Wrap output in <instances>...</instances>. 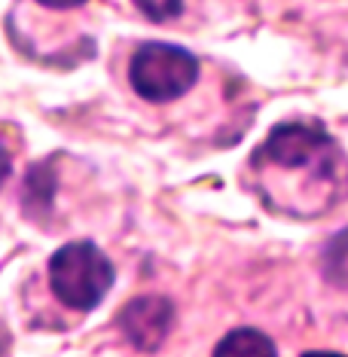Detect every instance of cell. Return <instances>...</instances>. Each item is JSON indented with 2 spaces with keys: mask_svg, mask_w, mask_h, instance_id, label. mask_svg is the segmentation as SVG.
<instances>
[{
  "mask_svg": "<svg viewBox=\"0 0 348 357\" xmlns=\"http://www.w3.org/2000/svg\"><path fill=\"white\" fill-rule=\"evenodd\" d=\"M116 269L110 257L92 241H70L50 259V287L74 312H92L110 294Z\"/></svg>",
  "mask_w": 348,
  "mask_h": 357,
  "instance_id": "obj_1",
  "label": "cell"
},
{
  "mask_svg": "<svg viewBox=\"0 0 348 357\" xmlns=\"http://www.w3.org/2000/svg\"><path fill=\"white\" fill-rule=\"evenodd\" d=\"M199 79V59L174 43H144L128 61V83L144 101L165 104L187 95Z\"/></svg>",
  "mask_w": 348,
  "mask_h": 357,
  "instance_id": "obj_2",
  "label": "cell"
},
{
  "mask_svg": "<svg viewBox=\"0 0 348 357\" xmlns=\"http://www.w3.org/2000/svg\"><path fill=\"white\" fill-rule=\"evenodd\" d=\"M339 159L336 144L330 135L318 126H303V123H281L275 126L269 137L257 147L254 165H278V168H312L324 165L330 168Z\"/></svg>",
  "mask_w": 348,
  "mask_h": 357,
  "instance_id": "obj_3",
  "label": "cell"
},
{
  "mask_svg": "<svg viewBox=\"0 0 348 357\" xmlns=\"http://www.w3.org/2000/svg\"><path fill=\"white\" fill-rule=\"evenodd\" d=\"M119 330L135 351H159L174 327V305L165 296H135L119 312Z\"/></svg>",
  "mask_w": 348,
  "mask_h": 357,
  "instance_id": "obj_4",
  "label": "cell"
},
{
  "mask_svg": "<svg viewBox=\"0 0 348 357\" xmlns=\"http://www.w3.org/2000/svg\"><path fill=\"white\" fill-rule=\"evenodd\" d=\"M52 199H55V174L50 168V162H40L25 174V196H22V208L28 217L43 220L52 211Z\"/></svg>",
  "mask_w": 348,
  "mask_h": 357,
  "instance_id": "obj_5",
  "label": "cell"
},
{
  "mask_svg": "<svg viewBox=\"0 0 348 357\" xmlns=\"http://www.w3.org/2000/svg\"><path fill=\"white\" fill-rule=\"evenodd\" d=\"M217 357H275L278 348L266 333L254 330V327H239L229 336L220 339V345L214 348Z\"/></svg>",
  "mask_w": 348,
  "mask_h": 357,
  "instance_id": "obj_6",
  "label": "cell"
},
{
  "mask_svg": "<svg viewBox=\"0 0 348 357\" xmlns=\"http://www.w3.org/2000/svg\"><path fill=\"white\" fill-rule=\"evenodd\" d=\"M324 278L333 287L348 290V229L330 238V245L324 248V259H321Z\"/></svg>",
  "mask_w": 348,
  "mask_h": 357,
  "instance_id": "obj_7",
  "label": "cell"
},
{
  "mask_svg": "<svg viewBox=\"0 0 348 357\" xmlns=\"http://www.w3.org/2000/svg\"><path fill=\"white\" fill-rule=\"evenodd\" d=\"M135 6L150 22H172L183 13V0H135Z\"/></svg>",
  "mask_w": 348,
  "mask_h": 357,
  "instance_id": "obj_8",
  "label": "cell"
},
{
  "mask_svg": "<svg viewBox=\"0 0 348 357\" xmlns=\"http://www.w3.org/2000/svg\"><path fill=\"white\" fill-rule=\"evenodd\" d=\"M37 3L50 6V10H74V6H83L86 0H37Z\"/></svg>",
  "mask_w": 348,
  "mask_h": 357,
  "instance_id": "obj_9",
  "label": "cell"
},
{
  "mask_svg": "<svg viewBox=\"0 0 348 357\" xmlns=\"http://www.w3.org/2000/svg\"><path fill=\"white\" fill-rule=\"evenodd\" d=\"M13 172V162H10V153H6L3 147H0V186L6 183V177H10Z\"/></svg>",
  "mask_w": 348,
  "mask_h": 357,
  "instance_id": "obj_10",
  "label": "cell"
}]
</instances>
